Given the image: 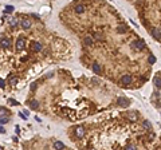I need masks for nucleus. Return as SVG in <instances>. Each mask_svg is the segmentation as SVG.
Listing matches in <instances>:
<instances>
[{
    "instance_id": "21",
    "label": "nucleus",
    "mask_w": 161,
    "mask_h": 150,
    "mask_svg": "<svg viewBox=\"0 0 161 150\" xmlns=\"http://www.w3.org/2000/svg\"><path fill=\"white\" fill-rule=\"evenodd\" d=\"M125 150H137V149H136V146H134V145H126Z\"/></svg>"
},
{
    "instance_id": "29",
    "label": "nucleus",
    "mask_w": 161,
    "mask_h": 150,
    "mask_svg": "<svg viewBox=\"0 0 161 150\" xmlns=\"http://www.w3.org/2000/svg\"><path fill=\"white\" fill-rule=\"evenodd\" d=\"M0 133H6V130H4V129L2 127V126H0Z\"/></svg>"
},
{
    "instance_id": "16",
    "label": "nucleus",
    "mask_w": 161,
    "mask_h": 150,
    "mask_svg": "<svg viewBox=\"0 0 161 150\" xmlns=\"http://www.w3.org/2000/svg\"><path fill=\"white\" fill-rule=\"evenodd\" d=\"M30 106H31V109L38 110V107H39V103H38L36 101H31V102H30Z\"/></svg>"
},
{
    "instance_id": "23",
    "label": "nucleus",
    "mask_w": 161,
    "mask_h": 150,
    "mask_svg": "<svg viewBox=\"0 0 161 150\" xmlns=\"http://www.w3.org/2000/svg\"><path fill=\"white\" fill-rule=\"evenodd\" d=\"M148 60H149V63H150V64L156 63V58H154V56H149V59H148Z\"/></svg>"
},
{
    "instance_id": "2",
    "label": "nucleus",
    "mask_w": 161,
    "mask_h": 150,
    "mask_svg": "<svg viewBox=\"0 0 161 150\" xmlns=\"http://www.w3.org/2000/svg\"><path fill=\"white\" fill-rule=\"evenodd\" d=\"M26 39L23 36H19L18 38V40H16V51L18 52H20V51H23L24 50V47H26Z\"/></svg>"
},
{
    "instance_id": "10",
    "label": "nucleus",
    "mask_w": 161,
    "mask_h": 150,
    "mask_svg": "<svg viewBox=\"0 0 161 150\" xmlns=\"http://www.w3.org/2000/svg\"><path fill=\"white\" fill-rule=\"evenodd\" d=\"M136 46V48H138V50H144L145 48V42L144 40H138L137 43H134Z\"/></svg>"
},
{
    "instance_id": "5",
    "label": "nucleus",
    "mask_w": 161,
    "mask_h": 150,
    "mask_svg": "<svg viewBox=\"0 0 161 150\" xmlns=\"http://www.w3.org/2000/svg\"><path fill=\"white\" fill-rule=\"evenodd\" d=\"M74 11H75V13H83L85 11H86V7L83 6V4H75V8H74Z\"/></svg>"
},
{
    "instance_id": "27",
    "label": "nucleus",
    "mask_w": 161,
    "mask_h": 150,
    "mask_svg": "<svg viewBox=\"0 0 161 150\" xmlns=\"http://www.w3.org/2000/svg\"><path fill=\"white\" fill-rule=\"evenodd\" d=\"M6 113H7V111L4 110V109H0V114H6Z\"/></svg>"
},
{
    "instance_id": "12",
    "label": "nucleus",
    "mask_w": 161,
    "mask_h": 150,
    "mask_svg": "<svg viewBox=\"0 0 161 150\" xmlns=\"http://www.w3.org/2000/svg\"><path fill=\"white\" fill-rule=\"evenodd\" d=\"M127 118H129L130 121H137L138 114H137V113H129V114H127Z\"/></svg>"
},
{
    "instance_id": "25",
    "label": "nucleus",
    "mask_w": 161,
    "mask_h": 150,
    "mask_svg": "<svg viewBox=\"0 0 161 150\" xmlns=\"http://www.w3.org/2000/svg\"><path fill=\"white\" fill-rule=\"evenodd\" d=\"M148 138H149V139H150V141H153V139H154V138H156V135H154V134H153V133H150V134H149V135H148Z\"/></svg>"
},
{
    "instance_id": "13",
    "label": "nucleus",
    "mask_w": 161,
    "mask_h": 150,
    "mask_svg": "<svg viewBox=\"0 0 161 150\" xmlns=\"http://www.w3.org/2000/svg\"><path fill=\"white\" fill-rule=\"evenodd\" d=\"M152 35H153V38H156L157 40L161 39V34H160L158 30H152Z\"/></svg>"
},
{
    "instance_id": "20",
    "label": "nucleus",
    "mask_w": 161,
    "mask_h": 150,
    "mask_svg": "<svg viewBox=\"0 0 161 150\" xmlns=\"http://www.w3.org/2000/svg\"><path fill=\"white\" fill-rule=\"evenodd\" d=\"M144 126H145V127L148 129V130H152V125H150V122H149V121H145V122H144Z\"/></svg>"
},
{
    "instance_id": "19",
    "label": "nucleus",
    "mask_w": 161,
    "mask_h": 150,
    "mask_svg": "<svg viewBox=\"0 0 161 150\" xmlns=\"http://www.w3.org/2000/svg\"><path fill=\"white\" fill-rule=\"evenodd\" d=\"M18 24H19V22L16 20V19H11V27L13 28V27H18Z\"/></svg>"
},
{
    "instance_id": "30",
    "label": "nucleus",
    "mask_w": 161,
    "mask_h": 150,
    "mask_svg": "<svg viewBox=\"0 0 161 150\" xmlns=\"http://www.w3.org/2000/svg\"><path fill=\"white\" fill-rule=\"evenodd\" d=\"M0 150H4V147L2 146V145H0Z\"/></svg>"
},
{
    "instance_id": "18",
    "label": "nucleus",
    "mask_w": 161,
    "mask_h": 150,
    "mask_svg": "<svg viewBox=\"0 0 161 150\" xmlns=\"http://www.w3.org/2000/svg\"><path fill=\"white\" fill-rule=\"evenodd\" d=\"M9 119H8V117H0V125H4V123H7Z\"/></svg>"
},
{
    "instance_id": "24",
    "label": "nucleus",
    "mask_w": 161,
    "mask_h": 150,
    "mask_svg": "<svg viewBox=\"0 0 161 150\" xmlns=\"http://www.w3.org/2000/svg\"><path fill=\"white\" fill-rule=\"evenodd\" d=\"M0 87H6V82H4V79H2V78H0Z\"/></svg>"
},
{
    "instance_id": "17",
    "label": "nucleus",
    "mask_w": 161,
    "mask_h": 150,
    "mask_svg": "<svg viewBox=\"0 0 161 150\" xmlns=\"http://www.w3.org/2000/svg\"><path fill=\"white\" fill-rule=\"evenodd\" d=\"M154 84H156V87L161 88V78L160 77H156L154 78Z\"/></svg>"
},
{
    "instance_id": "31",
    "label": "nucleus",
    "mask_w": 161,
    "mask_h": 150,
    "mask_svg": "<svg viewBox=\"0 0 161 150\" xmlns=\"http://www.w3.org/2000/svg\"><path fill=\"white\" fill-rule=\"evenodd\" d=\"M91 150H94V149H91Z\"/></svg>"
},
{
    "instance_id": "8",
    "label": "nucleus",
    "mask_w": 161,
    "mask_h": 150,
    "mask_svg": "<svg viewBox=\"0 0 161 150\" xmlns=\"http://www.w3.org/2000/svg\"><path fill=\"white\" fill-rule=\"evenodd\" d=\"M31 48H32V51L38 52V51H40V50H42V44H40V43H38V42H34V43H32V46H31Z\"/></svg>"
},
{
    "instance_id": "22",
    "label": "nucleus",
    "mask_w": 161,
    "mask_h": 150,
    "mask_svg": "<svg viewBox=\"0 0 161 150\" xmlns=\"http://www.w3.org/2000/svg\"><path fill=\"white\" fill-rule=\"evenodd\" d=\"M6 11H7V13L12 12V11H13V7H12V6H7V7H6Z\"/></svg>"
},
{
    "instance_id": "1",
    "label": "nucleus",
    "mask_w": 161,
    "mask_h": 150,
    "mask_svg": "<svg viewBox=\"0 0 161 150\" xmlns=\"http://www.w3.org/2000/svg\"><path fill=\"white\" fill-rule=\"evenodd\" d=\"M0 46H2V48H4V50L11 48V39L2 35V36H0Z\"/></svg>"
},
{
    "instance_id": "15",
    "label": "nucleus",
    "mask_w": 161,
    "mask_h": 150,
    "mask_svg": "<svg viewBox=\"0 0 161 150\" xmlns=\"http://www.w3.org/2000/svg\"><path fill=\"white\" fill-rule=\"evenodd\" d=\"M9 83H11L12 87H15L16 84H18V78L16 77H11V79H9Z\"/></svg>"
},
{
    "instance_id": "9",
    "label": "nucleus",
    "mask_w": 161,
    "mask_h": 150,
    "mask_svg": "<svg viewBox=\"0 0 161 150\" xmlns=\"http://www.w3.org/2000/svg\"><path fill=\"white\" fill-rule=\"evenodd\" d=\"M83 43H85V46H86V47H90V46H91V44H93L91 36H86V38H85V39H83Z\"/></svg>"
},
{
    "instance_id": "4",
    "label": "nucleus",
    "mask_w": 161,
    "mask_h": 150,
    "mask_svg": "<svg viewBox=\"0 0 161 150\" xmlns=\"http://www.w3.org/2000/svg\"><path fill=\"white\" fill-rule=\"evenodd\" d=\"M132 83V77L130 75H124V77L121 78V84H124V86H129Z\"/></svg>"
},
{
    "instance_id": "14",
    "label": "nucleus",
    "mask_w": 161,
    "mask_h": 150,
    "mask_svg": "<svg viewBox=\"0 0 161 150\" xmlns=\"http://www.w3.org/2000/svg\"><path fill=\"white\" fill-rule=\"evenodd\" d=\"M93 71L95 72V74H101V67H99L98 63H94L93 64Z\"/></svg>"
},
{
    "instance_id": "28",
    "label": "nucleus",
    "mask_w": 161,
    "mask_h": 150,
    "mask_svg": "<svg viewBox=\"0 0 161 150\" xmlns=\"http://www.w3.org/2000/svg\"><path fill=\"white\" fill-rule=\"evenodd\" d=\"M35 87H36V83H32V86H31V88H32V90H35Z\"/></svg>"
},
{
    "instance_id": "6",
    "label": "nucleus",
    "mask_w": 161,
    "mask_h": 150,
    "mask_svg": "<svg viewBox=\"0 0 161 150\" xmlns=\"http://www.w3.org/2000/svg\"><path fill=\"white\" fill-rule=\"evenodd\" d=\"M118 105L122 106V107H127L130 105V102L126 99V98H118Z\"/></svg>"
},
{
    "instance_id": "26",
    "label": "nucleus",
    "mask_w": 161,
    "mask_h": 150,
    "mask_svg": "<svg viewBox=\"0 0 161 150\" xmlns=\"http://www.w3.org/2000/svg\"><path fill=\"white\" fill-rule=\"evenodd\" d=\"M9 103H11V105H16V106L19 105V103H18L16 101H12V99H9Z\"/></svg>"
},
{
    "instance_id": "11",
    "label": "nucleus",
    "mask_w": 161,
    "mask_h": 150,
    "mask_svg": "<svg viewBox=\"0 0 161 150\" xmlns=\"http://www.w3.org/2000/svg\"><path fill=\"white\" fill-rule=\"evenodd\" d=\"M54 147H55L56 150H63V149H65V145L60 142V141H56V142L54 143Z\"/></svg>"
},
{
    "instance_id": "3",
    "label": "nucleus",
    "mask_w": 161,
    "mask_h": 150,
    "mask_svg": "<svg viewBox=\"0 0 161 150\" xmlns=\"http://www.w3.org/2000/svg\"><path fill=\"white\" fill-rule=\"evenodd\" d=\"M74 133H75V135H77L78 138H82L85 135V127L83 126H77L75 130H74Z\"/></svg>"
},
{
    "instance_id": "7",
    "label": "nucleus",
    "mask_w": 161,
    "mask_h": 150,
    "mask_svg": "<svg viewBox=\"0 0 161 150\" xmlns=\"http://www.w3.org/2000/svg\"><path fill=\"white\" fill-rule=\"evenodd\" d=\"M20 24H22V27L24 28V30H28V28L31 27V22L28 20V19H22Z\"/></svg>"
}]
</instances>
